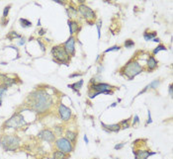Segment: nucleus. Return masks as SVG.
<instances>
[{
	"mask_svg": "<svg viewBox=\"0 0 173 159\" xmlns=\"http://www.w3.org/2000/svg\"><path fill=\"white\" fill-rule=\"evenodd\" d=\"M155 152H151L150 150H138L135 152V159H147L150 155H154Z\"/></svg>",
	"mask_w": 173,
	"mask_h": 159,
	"instance_id": "obj_12",
	"label": "nucleus"
},
{
	"mask_svg": "<svg viewBox=\"0 0 173 159\" xmlns=\"http://www.w3.org/2000/svg\"><path fill=\"white\" fill-rule=\"evenodd\" d=\"M81 75V73H76V74H71V75H69V77L70 78H72V77H75V76H80Z\"/></svg>",
	"mask_w": 173,
	"mask_h": 159,
	"instance_id": "obj_37",
	"label": "nucleus"
},
{
	"mask_svg": "<svg viewBox=\"0 0 173 159\" xmlns=\"http://www.w3.org/2000/svg\"><path fill=\"white\" fill-rule=\"evenodd\" d=\"M152 122V120H151V116H150V112L148 111V120H147V124H150Z\"/></svg>",
	"mask_w": 173,
	"mask_h": 159,
	"instance_id": "obj_35",
	"label": "nucleus"
},
{
	"mask_svg": "<svg viewBox=\"0 0 173 159\" xmlns=\"http://www.w3.org/2000/svg\"><path fill=\"white\" fill-rule=\"evenodd\" d=\"M0 144L6 151H14L20 145V138L15 135H4L0 138Z\"/></svg>",
	"mask_w": 173,
	"mask_h": 159,
	"instance_id": "obj_3",
	"label": "nucleus"
},
{
	"mask_svg": "<svg viewBox=\"0 0 173 159\" xmlns=\"http://www.w3.org/2000/svg\"><path fill=\"white\" fill-rule=\"evenodd\" d=\"M143 70H144V67L141 66L138 61L132 59L122 68V73L125 75L129 80H132L137 75H139L140 72H143Z\"/></svg>",
	"mask_w": 173,
	"mask_h": 159,
	"instance_id": "obj_2",
	"label": "nucleus"
},
{
	"mask_svg": "<svg viewBox=\"0 0 173 159\" xmlns=\"http://www.w3.org/2000/svg\"><path fill=\"white\" fill-rule=\"evenodd\" d=\"M120 49H121L120 46H114V47H111V48L107 49L104 53L106 54V53H109V52H114V50H119Z\"/></svg>",
	"mask_w": 173,
	"mask_h": 159,
	"instance_id": "obj_30",
	"label": "nucleus"
},
{
	"mask_svg": "<svg viewBox=\"0 0 173 159\" xmlns=\"http://www.w3.org/2000/svg\"><path fill=\"white\" fill-rule=\"evenodd\" d=\"M155 37H156L155 32H151V33H147V32H145V33L144 34V38H145V41H152Z\"/></svg>",
	"mask_w": 173,
	"mask_h": 159,
	"instance_id": "obj_20",
	"label": "nucleus"
},
{
	"mask_svg": "<svg viewBox=\"0 0 173 159\" xmlns=\"http://www.w3.org/2000/svg\"><path fill=\"white\" fill-rule=\"evenodd\" d=\"M55 146L59 151H63L66 154H69L73 151V145L70 141H69L65 137H59L55 141Z\"/></svg>",
	"mask_w": 173,
	"mask_h": 159,
	"instance_id": "obj_7",
	"label": "nucleus"
},
{
	"mask_svg": "<svg viewBox=\"0 0 173 159\" xmlns=\"http://www.w3.org/2000/svg\"><path fill=\"white\" fill-rule=\"evenodd\" d=\"M77 10L74 8V7H72V6H70L69 8H67L66 9V13H67V15H69V18H71V19H73V18H75L76 16H77Z\"/></svg>",
	"mask_w": 173,
	"mask_h": 159,
	"instance_id": "obj_19",
	"label": "nucleus"
},
{
	"mask_svg": "<svg viewBox=\"0 0 173 159\" xmlns=\"http://www.w3.org/2000/svg\"><path fill=\"white\" fill-rule=\"evenodd\" d=\"M124 145H125V143H121V144H117L115 145V149H121L124 147Z\"/></svg>",
	"mask_w": 173,
	"mask_h": 159,
	"instance_id": "obj_34",
	"label": "nucleus"
},
{
	"mask_svg": "<svg viewBox=\"0 0 173 159\" xmlns=\"http://www.w3.org/2000/svg\"><path fill=\"white\" fill-rule=\"evenodd\" d=\"M55 2L57 3H59V4H61V5H64V2H61V1H59V0H54Z\"/></svg>",
	"mask_w": 173,
	"mask_h": 159,
	"instance_id": "obj_39",
	"label": "nucleus"
},
{
	"mask_svg": "<svg viewBox=\"0 0 173 159\" xmlns=\"http://www.w3.org/2000/svg\"><path fill=\"white\" fill-rule=\"evenodd\" d=\"M84 141H85L86 143H88V138L86 137V136H84Z\"/></svg>",
	"mask_w": 173,
	"mask_h": 159,
	"instance_id": "obj_42",
	"label": "nucleus"
},
{
	"mask_svg": "<svg viewBox=\"0 0 173 159\" xmlns=\"http://www.w3.org/2000/svg\"><path fill=\"white\" fill-rule=\"evenodd\" d=\"M153 42H155V43H159L160 42V40L159 39H157V38H154V39L152 40Z\"/></svg>",
	"mask_w": 173,
	"mask_h": 159,
	"instance_id": "obj_41",
	"label": "nucleus"
},
{
	"mask_svg": "<svg viewBox=\"0 0 173 159\" xmlns=\"http://www.w3.org/2000/svg\"><path fill=\"white\" fill-rule=\"evenodd\" d=\"M102 126L105 131H111V132H118L121 130L120 124H114V125H105L102 123Z\"/></svg>",
	"mask_w": 173,
	"mask_h": 159,
	"instance_id": "obj_13",
	"label": "nucleus"
},
{
	"mask_svg": "<svg viewBox=\"0 0 173 159\" xmlns=\"http://www.w3.org/2000/svg\"><path fill=\"white\" fill-rule=\"evenodd\" d=\"M69 32H70V35L72 36L73 34H75L78 32L79 30V26L77 22L73 21V20H69Z\"/></svg>",
	"mask_w": 173,
	"mask_h": 159,
	"instance_id": "obj_15",
	"label": "nucleus"
},
{
	"mask_svg": "<svg viewBox=\"0 0 173 159\" xmlns=\"http://www.w3.org/2000/svg\"><path fill=\"white\" fill-rule=\"evenodd\" d=\"M45 32H46V30H44V29H42L41 31H39V35H41V36H43L45 34Z\"/></svg>",
	"mask_w": 173,
	"mask_h": 159,
	"instance_id": "obj_38",
	"label": "nucleus"
},
{
	"mask_svg": "<svg viewBox=\"0 0 173 159\" xmlns=\"http://www.w3.org/2000/svg\"><path fill=\"white\" fill-rule=\"evenodd\" d=\"M82 85H83V80H79L77 82H75V83H73L71 85H69V88H71L73 91L75 92H78L79 93V90L82 88Z\"/></svg>",
	"mask_w": 173,
	"mask_h": 159,
	"instance_id": "obj_17",
	"label": "nucleus"
},
{
	"mask_svg": "<svg viewBox=\"0 0 173 159\" xmlns=\"http://www.w3.org/2000/svg\"><path fill=\"white\" fill-rule=\"evenodd\" d=\"M167 49H166L163 44H159V46L157 47V48H155L153 50H152V53H153V54H156L157 53H159L160 50H166Z\"/></svg>",
	"mask_w": 173,
	"mask_h": 159,
	"instance_id": "obj_23",
	"label": "nucleus"
},
{
	"mask_svg": "<svg viewBox=\"0 0 173 159\" xmlns=\"http://www.w3.org/2000/svg\"><path fill=\"white\" fill-rule=\"evenodd\" d=\"M24 125H26V122H25L23 116L21 114H16L13 117H11L7 122H5L4 126L8 129H17L23 126Z\"/></svg>",
	"mask_w": 173,
	"mask_h": 159,
	"instance_id": "obj_6",
	"label": "nucleus"
},
{
	"mask_svg": "<svg viewBox=\"0 0 173 159\" xmlns=\"http://www.w3.org/2000/svg\"><path fill=\"white\" fill-rule=\"evenodd\" d=\"M25 44V39H22L21 42H19V44L20 46H22V44Z\"/></svg>",
	"mask_w": 173,
	"mask_h": 159,
	"instance_id": "obj_40",
	"label": "nucleus"
},
{
	"mask_svg": "<svg viewBox=\"0 0 173 159\" xmlns=\"http://www.w3.org/2000/svg\"><path fill=\"white\" fill-rule=\"evenodd\" d=\"M169 95H170V97H172V95H173V93H172V84L169 85Z\"/></svg>",
	"mask_w": 173,
	"mask_h": 159,
	"instance_id": "obj_36",
	"label": "nucleus"
},
{
	"mask_svg": "<svg viewBox=\"0 0 173 159\" xmlns=\"http://www.w3.org/2000/svg\"><path fill=\"white\" fill-rule=\"evenodd\" d=\"M115 88L112 85L107 83H93L90 86L89 90V98L93 99L94 97L98 96L99 94H113L112 89Z\"/></svg>",
	"mask_w": 173,
	"mask_h": 159,
	"instance_id": "obj_4",
	"label": "nucleus"
},
{
	"mask_svg": "<svg viewBox=\"0 0 173 159\" xmlns=\"http://www.w3.org/2000/svg\"><path fill=\"white\" fill-rule=\"evenodd\" d=\"M26 105L38 114H44L53 106V98L45 90H36L27 97Z\"/></svg>",
	"mask_w": 173,
	"mask_h": 159,
	"instance_id": "obj_1",
	"label": "nucleus"
},
{
	"mask_svg": "<svg viewBox=\"0 0 173 159\" xmlns=\"http://www.w3.org/2000/svg\"><path fill=\"white\" fill-rule=\"evenodd\" d=\"M139 122H140V121H139V116H138V115H135V118H134V126H135V125H137Z\"/></svg>",
	"mask_w": 173,
	"mask_h": 159,
	"instance_id": "obj_33",
	"label": "nucleus"
},
{
	"mask_svg": "<svg viewBox=\"0 0 173 159\" xmlns=\"http://www.w3.org/2000/svg\"><path fill=\"white\" fill-rule=\"evenodd\" d=\"M66 157H67V154L63 151H59V150L54 151L53 154V159H66Z\"/></svg>",
	"mask_w": 173,
	"mask_h": 159,
	"instance_id": "obj_18",
	"label": "nucleus"
},
{
	"mask_svg": "<svg viewBox=\"0 0 173 159\" xmlns=\"http://www.w3.org/2000/svg\"><path fill=\"white\" fill-rule=\"evenodd\" d=\"M20 23L22 24L23 27H30L31 25H32V23H31L30 21H28L27 19H20Z\"/></svg>",
	"mask_w": 173,
	"mask_h": 159,
	"instance_id": "obj_25",
	"label": "nucleus"
},
{
	"mask_svg": "<svg viewBox=\"0 0 173 159\" xmlns=\"http://www.w3.org/2000/svg\"><path fill=\"white\" fill-rule=\"evenodd\" d=\"M121 129H128L130 128V119L129 120H124L120 123Z\"/></svg>",
	"mask_w": 173,
	"mask_h": 159,
	"instance_id": "obj_22",
	"label": "nucleus"
},
{
	"mask_svg": "<svg viewBox=\"0 0 173 159\" xmlns=\"http://www.w3.org/2000/svg\"><path fill=\"white\" fill-rule=\"evenodd\" d=\"M124 46H125V48H127V49H131L135 46V42L132 40H127L125 42V44H124Z\"/></svg>",
	"mask_w": 173,
	"mask_h": 159,
	"instance_id": "obj_24",
	"label": "nucleus"
},
{
	"mask_svg": "<svg viewBox=\"0 0 173 159\" xmlns=\"http://www.w3.org/2000/svg\"><path fill=\"white\" fill-rule=\"evenodd\" d=\"M59 116H60L61 120L64 121V122L69 121L71 118V110L69 109V108H67L66 106H64V104H59Z\"/></svg>",
	"mask_w": 173,
	"mask_h": 159,
	"instance_id": "obj_10",
	"label": "nucleus"
},
{
	"mask_svg": "<svg viewBox=\"0 0 173 159\" xmlns=\"http://www.w3.org/2000/svg\"><path fill=\"white\" fill-rule=\"evenodd\" d=\"M20 37H21V36L18 35V34H16V32H14V31L10 32L9 35L7 36V38H8L9 40H13V39H15V38H20Z\"/></svg>",
	"mask_w": 173,
	"mask_h": 159,
	"instance_id": "obj_26",
	"label": "nucleus"
},
{
	"mask_svg": "<svg viewBox=\"0 0 173 159\" xmlns=\"http://www.w3.org/2000/svg\"><path fill=\"white\" fill-rule=\"evenodd\" d=\"M77 11L81 14L87 21H92L96 18V13L92 10L91 8H89L87 5L85 4H80L78 6Z\"/></svg>",
	"mask_w": 173,
	"mask_h": 159,
	"instance_id": "obj_8",
	"label": "nucleus"
},
{
	"mask_svg": "<svg viewBox=\"0 0 173 159\" xmlns=\"http://www.w3.org/2000/svg\"><path fill=\"white\" fill-rule=\"evenodd\" d=\"M52 54L53 56V60L59 63H67L70 60V55L66 53L64 46L53 47L52 49Z\"/></svg>",
	"mask_w": 173,
	"mask_h": 159,
	"instance_id": "obj_5",
	"label": "nucleus"
},
{
	"mask_svg": "<svg viewBox=\"0 0 173 159\" xmlns=\"http://www.w3.org/2000/svg\"><path fill=\"white\" fill-rule=\"evenodd\" d=\"M38 136L41 139H43V141H48V142H53V141H55V135L51 130H48V129L41 131L38 133Z\"/></svg>",
	"mask_w": 173,
	"mask_h": 159,
	"instance_id": "obj_9",
	"label": "nucleus"
},
{
	"mask_svg": "<svg viewBox=\"0 0 173 159\" xmlns=\"http://www.w3.org/2000/svg\"><path fill=\"white\" fill-rule=\"evenodd\" d=\"M11 8V5H8V6H6V7L4 8V11H3V18H6L9 13V10Z\"/></svg>",
	"mask_w": 173,
	"mask_h": 159,
	"instance_id": "obj_31",
	"label": "nucleus"
},
{
	"mask_svg": "<svg viewBox=\"0 0 173 159\" xmlns=\"http://www.w3.org/2000/svg\"><path fill=\"white\" fill-rule=\"evenodd\" d=\"M38 43H39V44H40V47H41V49H42L43 52H45V50H46V47H45V44H43V43H42V41H40V40H39V42H38Z\"/></svg>",
	"mask_w": 173,
	"mask_h": 159,
	"instance_id": "obj_32",
	"label": "nucleus"
},
{
	"mask_svg": "<svg viewBox=\"0 0 173 159\" xmlns=\"http://www.w3.org/2000/svg\"><path fill=\"white\" fill-rule=\"evenodd\" d=\"M7 87H5L3 85H0V106H1V103H2V99L4 97V94L7 91Z\"/></svg>",
	"mask_w": 173,
	"mask_h": 159,
	"instance_id": "obj_21",
	"label": "nucleus"
},
{
	"mask_svg": "<svg viewBox=\"0 0 173 159\" xmlns=\"http://www.w3.org/2000/svg\"><path fill=\"white\" fill-rule=\"evenodd\" d=\"M146 65H147V70H153V69H155L157 67L158 62L155 59L153 58V56H150L147 59Z\"/></svg>",
	"mask_w": 173,
	"mask_h": 159,
	"instance_id": "obj_14",
	"label": "nucleus"
},
{
	"mask_svg": "<svg viewBox=\"0 0 173 159\" xmlns=\"http://www.w3.org/2000/svg\"><path fill=\"white\" fill-rule=\"evenodd\" d=\"M64 49L69 55H73L74 53H75V40H74V38L72 36L65 42Z\"/></svg>",
	"mask_w": 173,
	"mask_h": 159,
	"instance_id": "obj_11",
	"label": "nucleus"
},
{
	"mask_svg": "<svg viewBox=\"0 0 173 159\" xmlns=\"http://www.w3.org/2000/svg\"><path fill=\"white\" fill-rule=\"evenodd\" d=\"M159 84H160V81H159L158 79H157V80H154V81H152L151 83L150 84V88L156 89V88H158Z\"/></svg>",
	"mask_w": 173,
	"mask_h": 159,
	"instance_id": "obj_27",
	"label": "nucleus"
},
{
	"mask_svg": "<svg viewBox=\"0 0 173 159\" xmlns=\"http://www.w3.org/2000/svg\"><path fill=\"white\" fill-rule=\"evenodd\" d=\"M54 130H55V136H59L63 135L64 130H63V128H61V126H55Z\"/></svg>",
	"mask_w": 173,
	"mask_h": 159,
	"instance_id": "obj_29",
	"label": "nucleus"
},
{
	"mask_svg": "<svg viewBox=\"0 0 173 159\" xmlns=\"http://www.w3.org/2000/svg\"><path fill=\"white\" fill-rule=\"evenodd\" d=\"M101 24H102V21L101 20H99L96 24V26H97V32H98V38L100 39L101 38Z\"/></svg>",
	"mask_w": 173,
	"mask_h": 159,
	"instance_id": "obj_28",
	"label": "nucleus"
},
{
	"mask_svg": "<svg viewBox=\"0 0 173 159\" xmlns=\"http://www.w3.org/2000/svg\"><path fill=\"white\" fill-rule=\"evenodd\" d=\"M76 137H77V133L76 132L71 131H67L65 132V138L69 141H70L71 143L76 141Z\"/></svg>",
	"mask_w": 173,
	"mask_h": 159,
	"instance_id": "obj_16",
	"label": "nucleus"
}]
</instances>
